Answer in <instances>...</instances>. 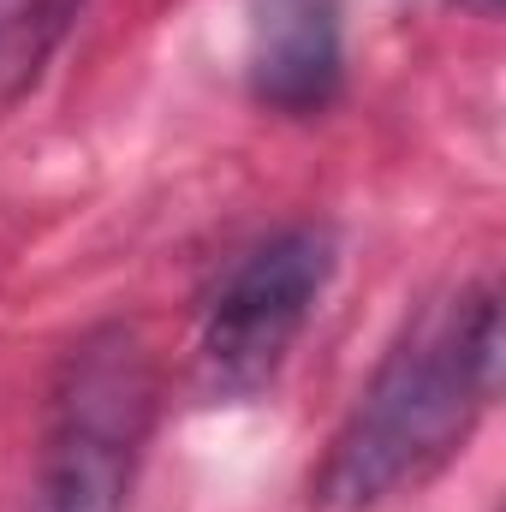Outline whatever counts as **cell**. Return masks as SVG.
Segmentation results:
<instances>
[{"instance_id": "6da1fadb", "label": "cell", "mask_w": 506, "mask_h": 512, "mask_svg": "<svg viewBox=\"0 0 506 512\" xmlns=\"http://www.w3.org/2000/svg\"><path fill=\"white\" fill-rule=\"evenodd\" d=\"M501 382V304L495 292H465L429 310L376 370L340 429L316 501L334 512H364L399 483L435 471L489 405Z\"/></svg>"}, {"instance_id": "7a4b0ae2", "label": "cell", "mask_w": 506, "mask_h": 512, "mask_svg": "<svg viewBox=\"0 0 506 512\" xmlns=\"http://www.w3.org/2000/svg\"><path fill=\"white\" fill-rule=\"evenodd\" d=\"M149 364L126 328L90 334L54 393L42 483L30 512H126L137 447L149 435Z\"/></svg>"}, {"instance_id": "3957f363", "label": "cell", "mask_w": 506, "mask_h": 512, "mask_svg": "<svg viewBox=\"0 0 506 512\" xmlns=\"http://www.w3.org/2000/svg\"><path fill=\"white\" fill-rule=\"evenodd\" d=\"M328 274H334V239L322 227H286L262 239L251 256H239L203 322L209 376L233 393L268 382L298 328L310 322L316 298L328 292Z\"/></svg>"}, {"instance_id": "277c9868", "label": "cell", "mask_w": 506, "mask_h": 512, "mask_svg": "<svg viewBox=\"0 0 506 512\" xmlns=\"http://www.w3.org/2000/svg\"><path fill=\"white\" fill-rule=\"evenodd\" d=\"M251 90L280 114H316L340 90V0H251Z\"/></svg>"}, {"instance_id": "5b68a950", "label": "cell", "mask_w": 506, "mask_h": 512, "mask_svg": "<svg viewBox=\"0 0 506 512\" xmlns=\"http://www.w3.org/2000/svg\"><path fill=\"white\" fill-rule=\"evenodd\" d=\"M78 12L84 0H0V108H12L42 78Z\"/></svg>"}, {"instance_id": "8992f818", "label": "cell", "mask_w": 506, "mask_h": 512, "mask_svg": "<svg viewBox=\"0 0 506 512\" xmlns=\"http://www.w3.org/2000/svg\"><path fill=\"white\" fill-rule=\"evenodd\" d=\"M465 6H477V12H495V6H501V0H465Z\"/></svg>"}]
</instances>
